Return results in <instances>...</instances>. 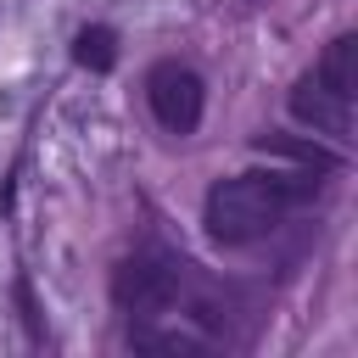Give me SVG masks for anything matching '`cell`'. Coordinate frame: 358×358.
Here are the masks:
<instances>
[{
	"label": "cell",
	"instance_id": "obj_1",
	"mask_svg": "<svg viewBox=\"0 0 358 358\" xmlns=\"http://www.w3.org/2000/svg\"><path fill=\"white\" fill-rule=\"evenodd\" d=\"M302 196H313V173H308L302 185L280 179V173H235V179H218V185L207 190L201 218H207V235H213L218 246H252V241H263Z\"/></svg>",
	"mask_w": 358,
	"mask_h": 358
},
{
	"label": "cell",
	"instance_id": "obj_2",
	"mask_svg": "<svg viewBox=\"0 0 358 358\" xmlns=\"http://www.w3.org/2000/svg\"><path fill=\"white\" fill-rule=\"evenodd\" d=\"M112 302L123 313H162L179 302V263L162 252H134L112 268Z\"/></svg>",
	"mask_w": 358,
	"mask_h": 358
},
{
	"label": "cell",
	"instance_id": "obj_3",
	"mask_svg": "<svg viewBox=\"0 0 358 358\" xmlns=\"http://www.w3.org/2000/svg\"><path fill=\"white\" fill-rule=\"evenodd\" d=\"M145 101H151V117L168 129V134H196L201 123V106H207V84L196 78V67L185 62H157L151 78H145Z\"/></svg>",
	"mask_w": 358,
	"mask_h": 358
},
{
	"label": "cell",
	"instance_id": "obj_4",
	"mask_svg": "<svg viewBox=\"0 0 358 358\" xmlns=\"http://www.w3.org/2000/svg\"><path fill=\"white\" fill-rule=\"evenodd\" d=\"M291 117H302L308 129L330 134V140H352V95H336L330 84H319L313 73L291 90Z\"/></svg>",
	"mask_w": 358,
	"mask_h": 358
},
{
	"label": "cell",
	"instance_id": "obj_5",
	"mask_svg": "<svg viewBox=\"0 0 358 358\" xmlns=\"http://www.w3.org/2000/svg\"><path fill=\"white\" fill-rule=\"evenodd\" d=\"M313 78H319V84H330L336 95H358V39H352V34H336V39L324 45V56H319Z\"/></svg>",
	"mask_w": 358,
	"mask_h": 358
},
{
	"label": "cell",
	"instance_id": "obj_6",
	"mask_svg": "<svg viewBox=\"0 0 358 358\" xmlns=\"http://www.w3.org/2000/svg\"><path fill=\"white\" fill-rule=\"evenodd\" d=\"M73 56H78V67H90V73H106L112 62H117V34L112 28H78V39H73Z\"/></svg>",
	"mask_w": 358,
	"mask_h": 358
},
{
	"label": "cell",
	"instance_id": "obj_7",
	"mask_svg": "<svg viewBox=\"0 0 358 358\" xmlns=\"http://www.w3.org/2000/svg\"><path fill=\"white\" fill-rule=\"evenodd\" d=\"M257 151L291 157V162H302V168H336V151H324V145H308V140H285V134H263V140H257Z\"/></svg>",
	"mask_w": 358,
	"mask_h": 358
},
{
	"label": "cell",
	"instance_id": "obj_8",
	"mask_svg": "<svg viewBox=\"0 0 358 358\" xmlns=\"http://www.w3.org/2000/svg\"><path fill=\"white\" fill-rule=\"evenodd\" d=\"M129 347H140V352H196L190 336H157V330H129Z\"/></svg>",
	"mask_w": 358,
	"mask_h": 358
}]
</instances>
